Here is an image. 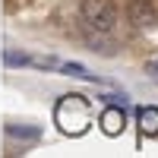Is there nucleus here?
I'll list each match as a JSON object with an SVG mask.
<instances>
[{"instance_id":"1","label":"nucleus","mask_w":158,"mask_h":158,"mask_svg":"<svg viewBox=\"0 0 158 158\" xmlns=\"http://www.w3.org/2000/svg\"><path fill=\"white\" fill-rule=\"evenodd\" d=\"M54 120L60 127V133L67 136H82L92 123V104L82 95H63L54 108Z\"/></svg>"},{"instance_id":"2","label":"nucleus","mask_w":158,"mask_h":158,"mask_svg":"<svg viewBox=\"0 0 158 158\" xmlns=\"http://www.w3.org/2000/svg\"><path fill=\"white\" fill-rule=\"evenodd\" d=\"M82 19L95 32H111L114 22H117V10H114L111 0H85L82 3Z\"/></svg>"},{"instance_id":"3","label":"nucleus","mask_w":158,"mask_h":158,"mask_svg":"<svg viewBox=\"0 0 158 158\" xmlns=\"http://www.w3.org/2000/svg\"><path fill=\"white\" fill-rule=\"evenodd\" d=\"M127 127V108L123 104H104L101 111V130L104 136H120Z\"/></svg>"},{"instance_id":"4","label":"nucleus","mask_w":158,"mask_h":158,"mask_svg":"<svg viewBox=\"0 0 158 158\" xmlns=\"http://www.w3.org/2000/svg\"><path fill=\"white\" fill-rule=\"evenodd\" d=\"M127 16H130L133 25H139V29H152V25L158 22V13L152 6V0H133L130 10H127Z\"/></svg>"},{"instance_id":"5","label":"nucleus","mask_w":158,"mask_h":158,"mask_svg":"<svg viewBox=\"0 0 158 158\" xmlns=\"http://www.w3.org/2000/svg\"><path fill=\"white\" fill-rule=\"evenodd\" d=\"M136 120H139V133L142 136H158V108H152V104H146V108L136 111Z\"/></svg>"},{"instance_id":"6","label":"nucleus","mask_w":158,"mask_h":158,"mask_svg":"<svg viewBox=\"0 0 158 158\" xmlns=\"http://www.w3.org/2000/svg\"><path fill=\"white\" fill-rule=\"evenodd\" d=\"M60 73H67V76H76V79H85V82H98V76L85 70L82 63H60Z\"/></svg>"},{"instance_id":"7","label":"nucleus","mask_w":158,"mask_h":158,"mask_svg":"<svg viewBox=\"0 0 158 158\" xmlns=\"http://www.w3.org/2000/svg\"><path fill=\"white\" fill-rule=\"evenodd\" d=\"M6 136H10V139H38V127H19V123H10V127H6Z\"/></svg>"},{"instance_id":"8","label":"nucleus","mask_w":158,"mask_h":158,"mask_svg":"<svg viewBox=\"0 0 158 158\" xmlns=\"http://www.w3.org/2000/svg\"><path fill=\"white\" fill-rule=\"evenodd\" d=\"M32 60H35V57H29L25 51H6V54H3V63H6V67H32Z\"/></svg>"},{"instance_id":"9","label":"nucleus","mask_w":158,"mask_h":158,"mask_svg":"<svg viewBox=\"0 0 158 158\" xmlns=\"http://www.w3.org/2000/svg\"><path fill=\"white\" fill-rule=\"evenodd\" d=\"M101 101H104V104H123V108H130V101H127L123 95H101Z\"/></svg>"},{"instance_id":"10","label":"nucleus","mask_w":158,"mask_h":158,"mask_svg":"<svg viewBox=\"0 0 158 158\" xmlns=\"http://www.w3.org/2000/svg\"><path fill=\"white\" fill-rule=\"evenodd\" d=\"M146 70H149L152 76H158V60H149V67H146Z\"/></svg>"}]
</instances>
